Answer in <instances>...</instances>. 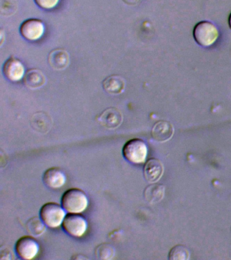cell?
Instances as JSON below:
<instances>
[{"instance_id": "6da1fadb", "label": "cell", "mask_w": 231, "mask_h": 260, "mask_svg": "<svg viewBox=\"0 0 231 260\" xmlns=\"http://www.w3.org/2000/svg\"><path fill=\"white\" fill-rule=\"evenodd\" d=\"M86 193L79 188H70L65 191L61 198V205L69 213H82L88 206Z\"/></svg>"}, {"instance_id": "7a4b0ae2", "label": "cell", "mask_w": 231, "mask_h": 260, "mask_svg": "<svg viewBox=\"0 0 231 260\" xmlns=\"http://www.w3.org/2000/svg\"><path fill=\"white\" fill-rule=\"evenodd\" d=\"M122 154L127 161L133 164H143L147 159V144L139 138L129 140L123 146Z\"/></svg>"}, {"instance_id": "3957f363", "label": "cell", "mask_w": 231, "mask_h": 260, "mask_svg": "<svg viewBox=\"0 0 231 260\" xmlns=\"http://www.w3.org/2000/svg\"><path fill=\"white\" fill-rule=\"evenodd\" d=\"M65 209L56 203H46L40 211V217L50 229H57L62 225L66 216Z\"/></svg>"}, {"instance_id": "277c9868", "label": "cell", "mask_w": 231, "mask_h": 260, "mask_svg": "<svg viewBox=\"0 0 231 260\" xmlns=\"http://www.w3.org/2000/svg\"><path fill=\"white\" fill-rule=\"evenodd\" d=\"M218 28L212 22L202 21L194 26L193 30L194 40L201 46H212L218 39Z\"/></svg>"}, {"instance_id": "5b68a950", "label": "cell", "mask_w": 231, "mask_h": 260, "mask_svg": "<svg viewBox=\"0 0 231 260\" xmlns=\"http://www.w3.org/2000/svg\"><path fill=\"white\" fill-rule=\"evenodd\" d=\"M62 227L71 237L81 238L86 233L88 222L80 213H68L64 217Z\"/></svg>"}, {"instance_id": "8992f818", "label": "cell", "mask_w": 231, "mask_h": 260, "mask_svg": "<svg viewBox=\"0 0 231 260\" xmlns=\"http://www.w3.org/2000/svg\"><path fill=\"white\" fill-rule=\"evenodd\" d=\"M15 251L18 257L22 259H34L39 253V243L34 237L24 236L16 243Z\"/></svg>"}, {"instance_id": "52a82bcc", "label": "cell", "mask_w": 231, "mask_h": 260, "mask_svg": "<svg viewBox=\"0 0 231 260\" xmlns=\"http://www.w3.org/2000/svg\"><path fill=\"white\" fill-rule=\"evenodd\" d=\"M45 31V25L42 20L31 18L26 20L21 24L20 32L21 36L28 41L40 40Z\"/></svg>"}, {"instance_id": "ba28073f", "label": "cell", "mask_w": 231, "mask_h": 260, "mask_svg": "<svg viewBox=\"0 0 231 260\" xmlns=\"http://www.w3.org/2000/svg\"><path fill=\"white\" fill-rule=\"evenodd\" d=\"M3 73L8 80L19 82L25 77V67L21 60L12 56L4 64Z\"/></svg>"}, {"instance_id": "9c48e42d", "label": "cell", "mask_w": 231, "mask_h": 260, "mask_svg": "<svg viewBox=\"0 0 231 260\" xmlns=\"http://www.w3.org/2000/svg\"><path fill=\"white\" fill-rule=\"evenodd\" d=\"M96 121L107 129H115L122 123V113L116 108H108L97 117Z\"/></svg>"}, {"instance_id": "30bf717a", "label": "cell", "mask_w": 231, "mask_h": 260, "mask_svg": "<svg viewBox=\"0 0 231 260\" xmlns=\"http://www.w3.org/2000/svg\"><path fill=\"white\" fill-rule=\"evenodd\" d=\"M66 176L60 168H51L44 172L43 182L48 188L58 189L63 186L66 183Z\"/></svg>"}, {"instance_id": "8fae6325", "label": "cell", "mask_w": 231, "mask_h": 260, "mask_svg": "<svg viewBox=\"0 0 231 260\" xmlns=\"http://www.w3.org/2000/svg\"><path fill=\"white\" fill-rule=\"evenodd\" d=\"M48 63L56 71H62L68 68L70 63V56L64 49H55L50 52Z\"/></svg>"}, {"instance_id": "7c38bea8", "label": "cell", "mask_w": 231, "mask_h": 260, "mask_svg": "<svg viewBox=\"0 0 231 260\" xmlns=\"http://www.w3.org/2000/svg\"><path fill=\"white\" fill-rule=\"evenodd\" d=\"M163 173L162 162L157 158H151L145 162L143 174L147 182L155 183L161 178Z\"/></svg>"}, {"instance_id": "4fadbf2b", "label": "cell", "mask_w": 231, "mask_h": 260, "mask_svg": "<svg viewBox=\"0 0 231 260\" xmlns=\"http://www.w3.org/2000/svg\"><path fill=\"white\" fill-rule=\"evenodd\" d=\"M30 123L36 132L46 134L51 129L53 122L49 114L40 111L34 114L30 120Z\"/></svg>"}, {"instance_id": "5bb4252c", "label": "cell", "mask_w": 231, "mask_h": 260, "mask_svg": "<svg viewBox=\"0 0 231 260\" xmlns=\"http://www.w3.org/2000/svg\"><path fill=\"white\" fill-rule=\"evenodd\" d=\"M174 129L170 122L159 121L152 128V138L156 141L163 142L170 140L173 136Z\"/></svg>"}, {"instance_id": "9a60e30c", "label": "cell", "mask_w": 231, "mask_h": 260, "mask_svg": "<svg viewBox=\"0 0 231 260\" xmlns=\"http://www.w3.org/2000/svg\"><path fill=\"white\" fill-rule=\"evenodd\" d=\"M25 86L31 89H39L46 83V77L40 69H31L27 71L23 78Z\"/></svg>"}, {"instance_id": "2e32d148", "label": "cell", "mask_w": 231, "mask_h": 260, "mask_svg": "<svg viewBox=\"0 0 231 260\" xmlns=\"http://www.w3.org/2000/svg\"><path fill=\"white\" fill-rule=\"evenodd\" d=\"M103 87L109 94H120L125 90V80L120 75H111L103 81Z\"/></svg>"}, {"instance_id": "e0dca14e", "label": "cell", "mask_w": 231, "mask_h": 260, "mask_svg": "<svg viewBox=\"0 0 231 260\" xmlns=\"http://www.w3.org/2000/svg\"><path fill=\"white\" fill-rule=\"evenodd\" d=\"M165 194V187L161 184L149 185L144 191V197L150 204L160 202Z\"/></svg>"}, {"instance_id": "ac0fdd59", "label": "cell", "mask_w": 231, "mask_h": 260, "mask_svg": "<svg viewBox=\"0 0 231 260\" xmlns=\"http://www.w3.org/2000/svg\"><path fill=\"white\" fill-rule=\"evenodd\" d=\"M47 225L44 223L41 217H33L26 223V229L28 233L34 237H40L46 231Z\"/></svg>"}, {"instance_id": "d6986e66", "label": "cell", "mask_w": 231, "mask_h": 260, "mask_svg": "<svg viewBox=\"0 0 231 260\" xmlns=\"http://www.w3.org/2000/svg\"><path fill=\"white\" fill-rule=\"evenodd\" d=\"M94 255L98 259L111 260L115 257V249L111 244L102 243L95 249Z\"/></svg>"}, {"instance_id": "ffe728a7", "label": "cell", "mask_w": 231, "mask_h": 260, "mask_svg": "<svg viewBox=\"0 0 231 260\" xmlns=\"http://www.w3.org/2000/svg\"><path fill=\"white\" fill-rule=\"evenodd\" d=\"M188 249L183 245H177L172 248L169 253L170 260H186L189 258Z\"/></svg>"}, {"instance_id": "44dd1931", "label": "cell", "mask_w": 231, "mask_h": 260, "mask_svg": "<svg viewBox=\"0 0 231 260\" xmlns=\"http://www.w3.org/2000/svg\"><path fill=\"white\" fill-rule=\"evenodd\" d=\"M34 1L40 8L44 10L52 9L56 7L59 2V0H34Z\"/></svg>"}, {"instance_id": "7402d4cb", "label": "cell", "mask_w": 231, "mask_h": 260, "mask_svg": "<svg viewBox=\"0 0 231 260\" xmlns=\"http://www.w3.org/2000/svg\"><path fill=\"white\" fill-rule=\"evenodd\" d=\"M0 259H13L14 256L11 249L7 246H2L0 249Z\"/></svg>"}, {"instance_id": "603a6c76", "label": "cell", "mask_w": 231, "mask_h": 260, "mask_svg": "<svg viewBox=\"0 0 231 260\" xmlns=\"http://www.w3.org/2000/svg\"><path fill=\"white\" fill-rule=\"evenodd\" d=\"M123 2L128 4V5L135 6L139 4L141 0H123Z\"/></svg>"}, {"instance_id": "cb8c5ba5", "label": "cell", "mask_w": 231, "mask_h": 260, "mask_svg": "<svg viewBox=\"0 0 231 260\" xmlns=\"http://www.w3.org/2000/svg\"><path fill=\"white\" fill-rule=\"evenodd\" d=\"M73 259H88V257H85V256L83 255H75L73 256L72 257Z\"/></svg>"}, {"instance_id": "d4e9b609", "label": "cell", "mask_w": 231, "mask_h": 260, "mask_svg": "<svg viewBox=\"0 0 231 260\" xmlns=\"http://www.w3.org/2000/svg\"><path fill=\"white\" fill-rule=\"evenodd\" d=\"M228 24H229V26H230V28H231V14H230V16H229Z\"/></svg>"}, {"instance_id": "484cf974", "label": "cell", "mask_w": 231, "mask_h": 260, "mask_svg": "<svg viewBox=\"0 0 231 260\" xmlns=\"http://www.w3.org/2000/svg\"><path fill=\"white\" fill-rule=\"evenodd\" d=\"M1 34H2V37H1V38H2L1 46H3V39H4L3 30H1Z\"/></svg>"}]
</instances>
